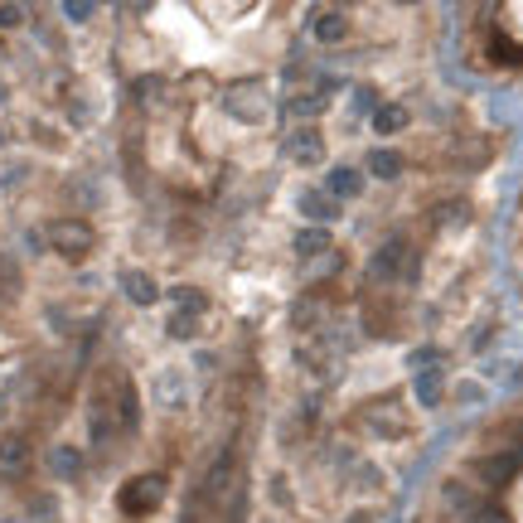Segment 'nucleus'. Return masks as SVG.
Wrapping results in <instances>:
<instances>
[{
  "label": "nucleus",
  "instance_id": "9d476101",
  "mask_svg": "<svg viewBox=\"0 0 523 523\" xmlns=\"http://www.w3.org/2000/svg\"><path fill=\"white\" fill-rule=\"evenodd\" d=\"M315 34H320V39H339V34H344V15H320Z\"/></svg>",
  "mask_w": 523,
  "mask_h": 523
},
{
  "label": "nucleus",
  "instance_id": "20e7f679",
  "mask_svg": "<svg viewBox=\"0 0 523 523\" xmlns=\"http://www.w3.org/2000/svg\"><path fill=\"white\" fill-rule=\"evenodd\" d=\"M291 160H301V165H311L320 160V146H315V131H301V136H291Z\"/></svg>",
  "mask_w": 523,
  "mask_h": 523
},
{
  "label": "nucleus",
  "instance_id": "dca6fc26",
  "mask_svg": "<svg viewBox=\"0 0 523 523\" xmlns=\"http://www.w3.org/2000/svg\"><path fill=\"white\" fill-rule=\"evenodd\" d=\"M175 301H180L184 311H199V305H204V301H199V291H175Z\"/></svg>",
  "mask_w": 523,
  "mask_h": 523
},
{
  "label": "nucleus",
  "instance_id": "6ab92c4d",
  "mask_svg": "<svg viewBox=\"0 0 523 523\" xmlns=\"http://www.w3.org/2000/svg\"><path fill=\"white\" fill-rule=\"evenodd\" d=\"M0 407H5V398H0Z\"/></svg>",
  "mask_w": 523,
  "mask_h": 523
},
{
  "label": "nucleus",
  "instance_id": "2eb2a0df",
  "mask_svg": "<svg viewBox=\"0 0 523 523\" xmlns=\"http://www.w3.org/2000/svg\"><path fill=\"white\" fill-rule=\"evenodd\" d=\"M189 330H194V320H180V315L170 320V335H175V339H189Z\"/></svg>",
  "mask_w": 523,
  "mask_h": 523
},
{
  "label": "nucleus",
  "instance_id": "f3484780",
  "mask_svg": "<svg viewBox=\"0 0 523 523\" xmlns=\"http://www.w3.org/2000/svg\"><path fill=\"white\" fill-rule=\"evenodd\" d=\"M64 15L68 20H92V5H78V0H73V5H64Z\"/></svg>",
  "mask_w": 523,
  "mask_h": 523
},
{
  "label": "nucleus",
  "instance_id": "4468645a",
  "mask_svg": "<svg viewBox=\"0 0 523 523\" xmlns=\"http://www.w3.org/2000/svg\"><path fill=\"white\" fill-rule=\"evenodd\" d=\"M20 20H25V10H20V5H0V25H5V30H15Z\"/></svg>",
  "mask_w": 523,
  "mask_h": 523
},
{
  "label": "nucleus",
  "instance_id": "39448f33",
  "mask_svg": "<svg viewBox=\"0 0 523 523\" xmlns=\"http://www.w3.org/2000/svg\"><path fill=\"white\" fill-rule=\"evenodd\" d=\"M368 170L378 175V180H398V170H402V160L392 156V150H373V156H368Z\"/></svg>",
  "mask_w": 523,
  "mask_h": 523
},
{
  "label": "nucleus",
  "instance_id": "ddd939ff",
  "mask_svg": "<svg viewBox=\"0 0 523 523\" xmlns=\"http://www.w3.org/2000/svg\"><path fill=\"white\" fill-rule=\"evenodd\" d=\"M392 267H398V243H388L383 253H378V271H383V277H388Z\"/></svg>",
  "mask_w": 523,
  "mask_h": 523
},
{
  "label": "nucleus",
  "instance_id": "423d86ee",
  "mask_svg": "<svg viewBox=\"0 0 523 523\" xmlns=\"http://www.w3.org/2000/svg\"><path fill=\"white\" fill-rule=\"evenodd\" d=\"M301 209L311 213L315 223H330V219H339V213H335V204H330V199H320V194H305V199H301Z\"/></svg>",
  "mask_w": 523,
  "mask_h": 523
},
{
  "label": "nucleus",
  "instance_id": "a211bd4d",
  "mask_svg": "<svg viewBox=\"0 0 523 523\" xmlns=\"http://www.w3.org/2000/svg\"><path fill=\"white\" fill-rule=\"evenodd\" d=\"M296 112H301V116H315L320 102H315V98H296Z\"/></svg>",
  "mask_w": 523,
  "mask_h": 523
},
{
  "label": "nucleus",
  "instance_id": "f8f14e48",
  "mask_svg": "<svg viewBox=\"0 0 523 523\" xmlns=\"http://www.w3.org/2000/svg\"><path fill=\"white\" fill-rule=\"evenodd\" d=\"M54 470H58V475H78V456H73V450H58V456H54Z\"/></svg>",
  "mask_w": 523,
  "mask_h": 523
},
{
  "label": "nucleus",
  "instance_id": "0eeeda50",
  "mask_svg": "<svg viewBox=\"0 0 523 523\" xmlns=\"http://www.w3.org/2000/svg\"><path fill=\"white\" fill-rule=\"evenodd\" d=\"M402 122H407V112H402V107H378V112H373V126L383 131V136H388V131H398Z\"/></svg>",
  "mask_w": 523,
  "mask_h": 523
},
{
  "label": "nucleus",
  "instance_id": "f03ea898",
  "mask_svg": "<svg viewBox=\"0 0 523 523\" xmlns=\"http://www.w3.org/2000/svg\"><path fill=\"white\" fill-rule=\"evenodd\" d=\"M49 243L58 247V253H68V257H82L92 247V233L82 228V223H54L49 228Z\"/></svg>",
  "mask_w": 523,
  "mask_h": 523
},
{
  "label": "nucleus",
  "instance_id": "f257e3e1",
  "mask_svg": "<svg viewBox=\"0 0 523 523\" xmlns=\"http://www.w3.org/2000/svg\"><path fill=\"white\" fill-rule=\"evenodd\" d=\"M160 490H165L160 475H141V480H131L122 490V509L126 514H150V509L160 504Z\"/></svg>",
  "mask_w": 523,
  "mask_h": 523
},
{
  "label": "nucleus",
  "instance_id": "7ed1b4c3",
  "mask_svg": "<svg viewBox=\"0 0 523 523\" xmlns=\"http://www.w3.org/2000/svg\"><path fill=\"white\" fill-rule=\"evenodd\" d=\"M122 291H126L136 305H150V301H156V281H150L146 271H122Z\"/></svg>",
  "mask_w": 523,
  "mask_h": 523
},
{
  "label": "nucleus",
  "instance_id": "9b49d317",
  "mask_svg": "<svg viewBox=\"0 0 523 523\" xmlns=\"http://www.w3.org/2000/svg\"><path fill=\"white\" fill-rule=\"evenodd\" d=\"M296 253H325V233H301L296 237Z\"/></svg>",
  "mask_w": 523,
  "mask_h": 523
},
{
  "label": "nucleus",
  "instance_id": "1a4fd4ad",
  "mask_svg": "<svg viewBox=\"0 0 523 523\" xmlns=\"http://www.w3.org/2000/svg\"><path fill=\"white\" fill-rule=\"evenodd\" d=\"M20 466H25V446H20V442L0 446V470H5V475H15Z\"/></svg>",
  "mask_w": 523,
  "mask_h": 523
},
{
  "label": "nucleus",
  "instance_id": "6e6552de",
  "mask_svg": "<svg viewBox=\"0 0 523 523\" xmlns=\"http://www.w3.org/2000/svg\"><path fill=\"white\" fill-rule=\"evenodd\" d=\"M330 194H344V199L359 194V175H354V170H335V175H330Z\"/></svg>",
  "mask_w": 523,
  "mask_h": 523
}]
</instances>
